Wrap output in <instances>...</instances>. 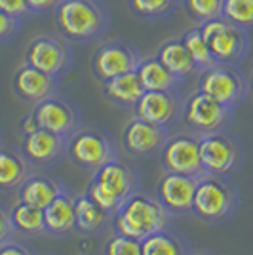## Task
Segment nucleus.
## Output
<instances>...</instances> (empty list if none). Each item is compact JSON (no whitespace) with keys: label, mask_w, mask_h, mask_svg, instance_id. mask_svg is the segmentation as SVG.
<instances>
[{"label":"nucleus","mask_w":253,"mask_h":255,"mask_svg":"<svg viewBox=\"0 0 253 255\" xmlns=\"http://www.w3.org/2000/svg\"><path fill=\"white\" fill-rule=\"evenodd\" d=\"M111 223L115 234L143 240L148 234L171 229L173 215L160 204L158 198L137 191L111 217Z\"/></svg>","instance_id":"3"},{"label":"nucleus","mask_w":253,"mask_h":255,"mask_svg":"<svg viewBox=\"0 0 253 255\" xmlns=\"http://www.w3.org/2000/svg\"><path fill=\"white\" fill-rule=\"evenodd\" d=\"M8 213H10V223L13 233H19L23 236L48 234L46 223H44V210H38L25 202H17Z\"/></svg>","instance_id":"27"},{"label":"nucleus","mask_w":253,"mask_h":255,"mask_svg":"<svg viewBox=\"0 0 253 255\" xmlns=\"http://www.w3.org/2000/svg\"><path fill=\"white\" fill-rule=\"evenodd\" d=\"M135 73H137L145 92H179L181 84H183V80L171 75L154 55L143 57Z\"/></svg>","instance_id":"22"},{"label":"nucleus","mask_w":253,"mask_h":255,"mask_svg":"<svg viewBox=\"0 0 253 255\" xmlns=\"http://www.w3.org/2000/svg\"><path fill=\"white\" fill-rule=\"evenodd\" d=\"M137 191H141V177L137 168L120 156L101 166L94 173L90 185L86 187L90 198L99 208H103L111 217Z\"/></svg>","instance_id":"2"},{"label":"nucleus","mask_w":253,"mask_h":255,"mask_svg":"<svg viewBox=\"0 0 253 255\" xmlns=\"http://www.w3.org/2000/svg\"><path fill=\"white\" fill-rule=\"evenodd\" d=\"M141 255H192V248L185 236L166 229L141 240Z\"/></svg>","instance_id":"26"},{"label":"nucleus","mask_w":253,"mask_h":255,"mask_svg":"<svg viewBox=\"0 0 253 255\" xmlns=\"http://www.w3.org/2000/svg\"><path fill=\"white\" fill-rule=\"evenodd\" d=\"M196 90L236 111L250 94V82L238 65L217 63L208 71H202Z\"/></svg>","instance_id":"7"},{"label":"nucleus","mask_w":253,"mask_h":255,"mask_svg":"<svg viewBox=\"0 0 253 255\" xmlns=\"http://www.w3.org/2000/svg\"><path fill=\"white\" fill-rule=\"evenodd\" d=\"M118 156L120 147L105 129L99 128H80L67 143V158L86 173H95Z\"/></svg>","instance_id":"5"},{"label":"nucleus","mask_w":253,"mask_h":255,"mask_svg":"<svg viewBox=\"0 0 253 255\" xmlns=\"http://www.w3.org/2000/svg\"><path fill=\"white\" fill-rule=\"evenodd\" d=\"M59 82L61 80L46 75L42 71L31 67V65L23 63L13 73L11 88H13V94L19 97L23 103H29V105L34 107L44 99L55 96L57 90H59Z\"/></svg>","instance_id":"18"},{"label":"nucleus","mask_w":253,"mask_h":255,"mask_svg":"<svg viewBox=\"0 0 253 255\" xmlns=\"http://www.w3.org/2000/svg\"><path fill=\"white\" fill-rule=\"evenodd\" d=\"M103 255H141V240L113 234L103 248Z\"/></svg>","instance_id":"32"},{"label":"nucleus","mask_w":253,"mask_h":255,"mask_svg":"<svg viewBox=\"0 0 253 255\" xmlns=\"http://www.w3.org/2000/svg\"><path fill=\"white\" fill-rule=\"evenodd\" d=\"M126 4L129 11L139 19L164 21L177 11L181 0H126Z\"/></svg>","instance_id":"28"},{"label":"nucleus","mask_w":253,"mask_h":255,"mask_svg":"<svg viewBox=\"0 0 253 255\" xmlns=\"http://www.w3.org/2000/svg\"><path fill=\"white\" fill-rule=\"evenodd\" d=\"M0 255H34L23 244H17V242H11V240H6L0 244Z\"/></svg>","instance_id":"36"},{"label":"nucleus","mask_w":253,"mask_h":255,"mask_svg":"<svg viewBox=\"0 0 253 255\" xmlns=\"http://www.w3.org/2000/svg\"><path fill=\"white\" fill-rule=\"evenodd\" d=\"M31 113L36 118L38 128L52 131L59 137L71 139L82 128L80 109L69 97H63L59 94L36 103Z\"/></svg>","instance_id":"13"},{"label":"nucleus","mask_w":253,"mask_h":255,"mask_svg":"<svg viewBox=\"0 0 253 255\" xmlns=\"http://www.w3.org/2000/svg\"><path fill=\"white\" fill-rule=\"evenodd\" d=\"M200 160L206 173L231 175L242 164V145L227 129L200 135Z\"/></svg>","instance_id":"10"},{"label":"nucleus","mask_w":253,"mask_h":255,"mask_svg":"<svg viewBox=\"0 0 253 255\" xmlns=\"http://www.w3.org/2000/svg\"><path fill=\"white\" fill-rule=\"evenodd\" d=\"M158 156L164 171H177L192 177H202L206 173L200 160V135L189 129L169 133Z\"/></svg>","instance_id":"11"},{"label":"nucleus","mask_w":253,"mask_h":255,"mask_svg":"<svg viewBox=\"0 0 253 255\" xmlns=\"http://www.w3.org/2000/svg\"><path fill=\"white\" fill-rule=\"evenodd\" d=\"M101 88H103V96L113 105L118 109H126V111H131L139 101V97L145 94V88L135 71L101 82Z\"/></svg>","instance_id":"19"},{"label":"nucleus","mask_w":253,"mask_h":255,"mask_svg":"<svg viewBox=\"0 0 253 255\" xmlns=\"http://www.w3.org/2000/svg\"><path fill=\"white\" fill-rule=\"evenodd\" d=\"M11 234H13V229H11L10 223V213L6 212L4 208H0V244L10 240Z\"/></svg>","instance_id":"37"},{"label":"nucleus","mask_w":253,"mask_h":255,"mask_svg":"<svg viewBox=\"0 0 253 255\" xmlns=\"http://www.w3.org/2000/svg\"><path fill=\"white\" fill-rule=\"evenodd\" d=\"M25 63L42 71L46 75L61 80L71 73L74 63V53L71 42L63 36L55 34H40L34 36L27 44Z\"/></svg>","instance_id":"8"},{"label":"nucleus","mask_w":253,"mask_h":255,"mask_svg":"<svg viewBox=\"0 0 253 255\" xmlns=\"http://www.w3.org/2000/svg\"><path fill=\"white\" fill-rule=\"evenodd\" d=\"M192 255H194V254H192ZM202 255H208V254H202Z\"/></svg>","instance_id":"40"},{"label":"nucleus","mask_w":253,"mask_h":255,"mask_svg":"<svg viewBox=\"0 0 253 255\" xmlns=\"http://www.w3.org/2000/svg\"><path fill=\"white\" fill-rule=\"evenodd\" d=\"M223 17L242 31L253 32V0H225Z\"/></svg>","instance_id":"30"},{"label":"nucleus","mask_w":253,"mask_h":255,"mask_svg":"<svg viewBox=\"0 0 253 255\" xmlns=\"http://www.w3.org/2000/svg\"><path fill=\"white\" fill-rule=\"evenodd\" d=\"M198 31L206 44L210 46L217 63L238 65L250 53L252 48L250 32L231 25L223 15L198 23Z\"/></svg>","instance_id":"6"},{"label":"nucleus","mask_w":253,"mask_h":255,"mask_svg":"<svg viewBox=\"0 0 253 255\" xmlns=\"http://www.w3.org/2000/svg\"><path fill=\"white\" fill-rule=\"evenodd\" d=\"M223 2L225 0H181L187 15L196 23L215 19L223 15Z\"/></svg>","instance_id":"31"},{"label":"nucleus","mask_w":253,"mask_h":255,"mask_svg":"<svg viewBox=\"0 0 253 255\" xmlns=\"http://www.w3.org/2000/svg\"><path fill=\"white\" fill-rule=\"evenodd\" d=\"M63 189L65 185H61L57 179L48 177V175L32 173L19 185L17 198H19V202H25L29 206L38 208V210H44L46 206H50L55 200V196Z\"/></svg>","instance_id":"20"},{"label":"nucleus","mask_w":253,"mask_h":255,"mask_svg":"<svg viewBox=\"0 0 253 255\" xmlns=\"http://www.w3.org/2000/svg\"><path fill=\"white\" fill-rule=\"evenodd\" d=\"M160 63L168 69L171 75H175L181 80H187L192 73H196V67L192 63V57L187 52L181 38H168L160 44L156 55Z\"/></svg>","instance_id":"24"},{"label":"nucleus","mask_w":253,"mask_h":255,"mask_svg":"<svg viewBox=\"0 0 253 255\" xmlns=\"http://www.w3.org/2000/svg\"><path fill=\"white\" fill-rule=\"evenodd\" d=\"M59 36L71 44H88L105 36L111 13L103 0H61L53 10Z\"/></svg>","instance_id":"1"},{"label":"nucleus","mask_w":253,"mask_h":255,"mask_svg":"<svg viewBox=\"0 0 253 255\" xmlns=\"http://www.w3.org/2000/svg\"><path fill=\"white\" fill-rule=\"evenodd\" d=\"M111 221V215L90 198L88 192L74 196V231L80 234L99 233Z\"/></svg>","instance_id":"23"},{"label":"nucleus","mask_w":253,"mask_h":255,"mask_svg":"<svg viewBox=\"0 0 253 255\" xmlns=\"http://www.w3.org/2000/svg\"><path fill=\"white\" fill-rule=\"evenodd\" d=\"M32 170L21 152L0 147V191L19 189L23 181L32 175Z\"/></svg>","instance_id":"25"},{"label":"nucleus","mask_w":253,"mask_h":255,"mask_svg":"<svg viewBox=\"0 0 253 255\" xmlns=\"http://www.w3.org/2000/svg\"><path fill=\"white\" fill-rule=\"evenodd\" d=\"M31 15H46V13H53L57 8V4L61 0H25Z\"/></svg>","instance_id":"35"},{"label":"nucleus","mask_w":253,"mask_h":255,"mask_svg":"<svg viewBox=\"0 0 253 255\" xmlns=\"http://www.w3.org/2000/svg\"><path fill=\"white\" fill-rule=\"evenodd\" d=\"M248 82H250V94H253V69L252 73H250V76H248Z\"/></svg>","instance_id":"39"},{"label":"nucleus","mask_w":253,"mask_h":255,"mask_svg":"<svg viewBox=\"0 0 253 255\" xmlns=\"http://www.w3.org/2000/svg\"><path fill=\"white\" fill-rule=\"evenodd\" d=\"M240 210V194L229 175L204 173L194 191L192 215L202 223L219 225L231 221Z\"/></svg>","instance_id":"4"},{"label":"nucleus","mask_w":253,"mask_h":255,"mask_svg":"<svg viewBox=\"0 0 253 255\" xmlns=\"http://www.w3.org/2000/svg\"><path fill=\"white\" fill-rule=\"evenodd\" d=\"M181 109L183 99L179 92H145L131 113L135 118L171 129L181 120Z\"/></svg>","instance_id":"16"},{"label":"nucleus","mask_w":253,"mask_h":255,"mask_svg":"<svg viewBox=\"0 0 253 255\" xmlns=\"http://www.w3.org/2000/svg\"><path fill=\"white\" fill-rule=\"evenodd\" d=\"M44 223L46 233L52 236H65L74 231V196H71L67 189L44 208Z\"/></svg>","instance_id":"21"},{"label":"nucleus","mask_w":253,"mask_h":255,"mask_svg":"<svg viewBox=\"0 0 253 255\" xmlns=\"http://www.w3.org/2000/svg\"><path fill=\"white\" fill-rule=\"evenodd\" d=\"M169 133L171 131L168 128L156 126L133 117L122 129L120 147L131 158H152L160 154Z\"/></svg>","instance_id":"14"},{"label":"nucleus","mask_w":253,"mask_h":255,"mask_svg":"<svg viewBox=\"0 0 253 255\" xmlns=\"http://www.w3.org/2000/svg\"><path fill=\"white\" fill-rule=\"evenodd\" d=\"M23 19H17L10 13L0 10V44L10 42L17 36V32L21 29Z\"/></svg>","instance_id":"33"},{"label":"nucleus","mask_w":253,"mask_h":255,"mask_svg":"<svg viewBox=\"0 0 253 255\" xmlns=\"http://www.w3.org/2000/svg\"><path fill=\"white\" fill-rule=\"evenodd\" d=\"M234 111L221 105L213 97L206 96L202 92H192L181 109V122L189 131L196 135H208L227 129L232 120Z\"/></svg>","instance_id":"9"},{"label":"nucleus","mask_w":253,"mask_h":255,"mask_svg":"<svg viewBox=\"0 0 253 255\" xmlns=\"http://www.w3.org/2000/svg\"><path fill=\"white\" fill-rule=\"evenodd\" d=\"M0 10L17 17V19H27L31 15L25 0H0Z\"/></svg>","instance_id":"34"},{"label":"nucleus","mask_w":253,"mask_h":255,"mask_svg":"<svg viewBox=\"0 0 253 255\" xmlns=\"http://www.w3.org/2000/svg\"><path fill=\"white\" fill-rule=\"evenodd\" d=\"M196 185L198 177L177 171H164L156 183V198L173 217L189 215L192 213Z\"/></svg>","instance_id":"15"},{"label":"nucleus","mask_w":253,"mask_h":255,"mask_svg":"<svg viewBox=\"0 0 253 255\" xmlns=\"http://www.w3.org/2000/svg\"><path fill=\"white\" fill-rule=\"evenodd\" d=\"M67 143L69 139L59 137L52 131L38 128L32 133L21 135L19 152L27 158L32 168H46L67 156Z\"/></svg>","instance_id":"17"},{"label":"nucleus","mask_w":253,"mask_h":255,"mask_svg":"<svg viewBox=\"0 0 253 255\" xmlns=\"http://www.w3.org/2000/svg\"><path fill=\"white\" fill-rule=\"evenodd\" d=\"M143 55L126 40H107L95 48L92 55V73L97 82H107L115 76L126 75L137 69Z\"/></svg>","instance_id":"12"},{"label":"nucleus","mask_w":253,"mask_h":255,"mask_svg":"<svg viewBox=\"0 0 253 255\" xmlns=\"http://www.w3.org/2000/svg\"><path fill=\"white\" fill-rule=\"evenodd\" d=\"M38 129V122H36V118L32 113L29 115H25L21 118V122H19V131H21V135H27V133H32V131H36Z\"/></svg>","instance_id":"38"},{"label":"nucleus","mask_w":253,"mask_h":255,"mask_svg":"<svg viewBox=\"0 0 253 255\" xmlns=\"http://www.w3.org/2000/svg\"><path fill=\"white\" fill-rule=\"evenodd\" d=\"M181 40L185 44L187 52L190 53L192 63H194L198 73L208 71L213 65H217V61H215V57H213V53H211V50H210V46L202 38L198 27H194V29H190V31L185 32V34L181 36Z\"/></svg>","instance_id":"29"}]
</instances>
